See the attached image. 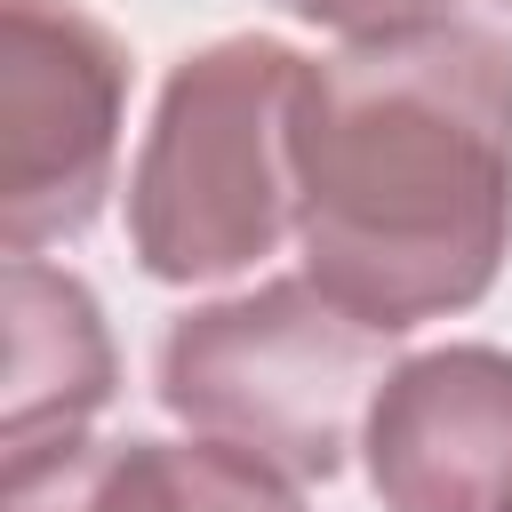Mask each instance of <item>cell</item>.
Returning <instances> with one entry per match:
<instances>
[{"label":"cell","instance_id":"9","mask_svg":"<svg viewBox=\"0 0 512 512\" xmlns=\"http://www.w3.org/2000/svg\"><path fill=\"white\" fill-rule=\"evenodd\" d=\"M504 8H512V0H504Z\"/></svg>","mask_w":512,"mask_h":512},{"label":"cell","instance_id":"2","mask_svg":"<svg viewBox=\"0 0 512 512\" xmlns=\"http://www.w3.org/2000/svg\"><path fill=\"white\" fill-rule=\"evenodd\" d=\"M312 64L280 40H216L160 88L128 176V240L152 280H232L296 224V120Z\"/></svg>","mask_w":512,"mask_h":512},{"label":"cell","instance_id":"3","mask_svg":"<svg viewBox=\"0 0 512 512\" xmlns=\"http://www.w3.org/2000/svg\"><path fill=\"white\" fill-rule=\"evenodd\" d=\"M384 328L344 312L312 272L200 304L160 336V400L280 480H336L392 376Z\"/></svg>","mask_w":512,"mask_h":512},{"label":"cell","instance_id":"7","mask_svg":"<svg viewBox=\"0 0 512 512\" xmlns=\"http://www.w3.org/2000/svg\"><path fill=\"white\" fill-rule=\"evenodd\" d=\"M0 328H8V360H0V456L32 448V440H72L104 400H112V336L96 296L40 264V256H8L0 272Z\"/></svg>","mask_w":512,"mask_h":512},{"label":"cell","instance_id":"5","mask_svg":"<svg viewBox=\"0 0 512 512\" xmlns=\"http://www.w3.org/2000/svg\"><path fill=\"white\" fill-rule=\"evenodd\" d=\"M360 448L384 512H512V352L440 344L400 360Z\"/></svg>","mask_w":512,"mask_h":512},{"label":"cell","instance_id":"1","mask_svg":"<svg viewBox=\"0 0 512 512\" xmlns=\"http://www.w3.org/2000/svg\"><path fill=\"white\" fill-rule=\"evenodd\" d=\"M296 240L304 272L384 336L480 304L512 256V48L440 16L312 64Z\"/></svg>","mask_w":512,"mask_h":512},{"label":"cell","instance_id":"4","mask_svg":"<svg viewBox=\"0 0 512 512\" xmlns=\"http://www.w3.org/2000/svg\"><path fill=\"white\" fill-rule=\"evenodd\" d=\"M128 48L80 0H0V248L80 240L112 192Z\"/></svg>","mask_w":512,"mask_h":512},{"label":"cell","instance_id":"6","mask_svg":"<svg viewBox=\"0 0 512 512\" xmlns=\"http://www.w3.org/2000/svg\"><path fill=\"white\" fill-rule=\"evenodd\" d=\"M0 512H304L296 480L224 440H32L0 456Z\"/></svg>","mask_w":512,"mask_h":512},{"label":"cell","instance_id":"8","mask_svg":"<svg viewBox=\"0 0 512 512\" xmlns=\"http://www.w3.org/2000/svg\"><path fill=\"white\" fill-rule=\"evenodd\" d=\"M288 16L320 24V32H344V40H376V32H416V24H440L456 16V0H280Z\"/></svg>","mask_w":512,"mask_h":512}]
</instances>
